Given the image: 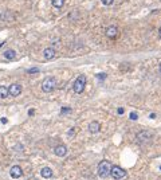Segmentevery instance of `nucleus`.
<instances>
[{
  "label": "nucleus",
  "mask_w": 161,
  "mask_h": 180,
  "mask_svg": "<svg viewBox=\"0 0 161 180\" xmlns=\"http://www.w3.org/2000/svg\"><path fill=\"white\" fill-rule=\"evenodd\" d=\"M113 165L110 164V161L107 160H102L99 164H98V176L99 177H107L110 175V171Z\"/></svg>",
  "instance_id": "1"
},
{
  "label": "nucleus",
  "mask_w": 161,
  "mask_h": 180,
  "mask_svg": "<svg viewBox=\"0 0 161 180\" xmlns=\"http://www.w3.org/2000/svg\"><path fill=\"white\" fill-rule=\"evenodd\" d=\"M57 85H58L57 78H54V77H47V78L42 82V90H43L44 93H51V92L55 90Z\"/></svg>",
  "instance_id": "2"
},
{
  "label": "nucleus",
  "mask_w": 161,
  "mask_h": 180,
  "mask_svg": "<svg viewBox=\"0 0 161 180\" xmlns=\"http://www.w3.org/2000/svg\"><path fill=\"white\" fill-rule=\"evenodd\" d=\"M85 86H86V77L83 75V74H81V75L75 79V82H74V85H73V89L77 94H81V93H83V90H85Z\"/></svg>",
  "instance_id": "3"
},
{
  "label": "nucleus",
  "mask_w": 161,
  "mask_h": 180,
  "mask_svg": "<svg viewBox=\"0 0 161 180\" xmlns=\"http://www.w3.org/2000/svg\"><path fill=\"white\" fill-rule=\"evenodd\" d=\"M110 176L113 177V179L116 180H123L126 179V172L122 169L121 167H118V165H114V167H111V171H110Z\"/></svg>",
  "instance_id": "4"
},
{
  "label": "nucleus",
  "mask_w": 161,
  "mask_h": 180,
  "mask_svg": "<svg viewBox=\"0 0 161 180\" xmlns=\"http://www.w3.org/2000/svg\"><path fill=\"white\" fill-rule=\"evenodd\" d=\"M137 140L140 142H149L152 140V133L149 130H141V132L137 133Z\"/></svg>",
  "instance_id": "5"
},
{
  "label": "nucleus",
  "mask_w": 161,
  "mask_h": 180,
  "mask_svg": "<svg viewBox=\"0 0 161 180\" xmlns=\"http://www.w3.org/2000/svg\"><path fill=\"white\" fill-rule=\"evenodd\" d=\"M43 57H44V59H47V60H51V59H54V58L57 57V50L54 47H47V48H44L43 50Z\"/></svg>",
  "instance_id": "6"
},
{
  "label": "nucleus",
  "mask_w": 161,
  "mask_h": 180,
  "mask_svg": "<svg viewBox=\"0 0 161 180\" xmlns=\"http://www.w3.org/2000/svg\"><path fill=\"white\" fill-rule=\"evenodd\" d=\"M10 176L12 177V179H19V177L23 176V169L19 165H13L10 169Z\"/></svg>",
  "instance_id": "7"
},
{
  "label": "nucleus",
  "mask_w": 161,
  "mask_h": 180,
  "mask_svg": "<svg viewBox=\"0 0 161 180\" xmlns=\"http://www.w3.org/2000/svg\"><path fill=\"white\" fill-rule=\"evenodd\" d=\"M8 92H10V95L18 97V95H20V93H22V86H20L19 83H12V85L8 88Z\"/></svg>",
  "instance_id": "8"
},
{
  "label": "nucleus",
  "mask_w": 161,
  "mask_h": 180,
  "mask_svg": "<svg viewBox=\"0 0 161 180\" xmlns=\"http://www.w3.org/2000/svg\"><path fill=\"white\" fill-rule=\"evenodd\" d=\"M105 34H106V36L109 39H114V38H117V35H118V28L116 26H109L106 28V31H105Z\"/></svg>",
  "instance_id": "9"
},
{
  "label": "nucleus",
  "mask_w": 161,
  "mask_h": 180,
  "mask_svg": "<svg viewBox=\"0 0 161 180\" xmlns=\"http://www.w3.org/2000/svg\"><path fill=\"white\" fill-rule=\"evenodd\" d=\"M54 153H55L58 157H63V156H66V153H67L66 145H57L55 148H54Z\"/></svg>",
  "instance_id": "10"
},
{
  "label": "nucleus",
  "mask_w": 161,
  "mask_h": 180,
  "mask_svg": "<svg viewBox=\"0 0 161 180\" xmlns=\"http://www.w3.org/2000/svg\"><path fill=\"white\" fill-rule=\"evenodd\" d=\"M99 130H101V124L98 122V121H91L90 125H89V132L95 134V133H98Z\"/></svg>",
  "instance_id": "11"
},
{
  "label": "nucleus",
  "mask_w": 161,
  "mask_h": 180,
  "mask_svg": "<svg viewBox=\"0 0 161 180\" xmlns=\"http://www.w3.org/2000/svg\"><path fill=\"white\" fill-rule=\"evenodd\" d=\"M40 175H42V177H44V179H51L54 174H52V169H51L50 167H44V168H42Z\"/></svg>",
  "instance_id": "12"
},
{
  "label": "nucleus",
  "mask_w": 161,
  "mask_h": 180,
  "mask_svg": "<svg viewBox=\"0 0 161 180\" xmlns=\"http://www.w3.org/2000/svg\"><path fill=\"white\" fill-rule=\"evenodd\" d=\"M3 55H4V58H6L7 60H13L16 58V51L15 50H6L3 53Z\"/></svg>",
  "instance_id": "13"
},
{
  "label": "nucleus",
  "mask_w": 161,
  "mask_h": 180,
  "mask_svg": "<svg viewBox=\"0 0 161 180\" xmlns=\"http://www.w3.org/2000/svg\"><path fill=\"white\" fill-rule=\"evenodd\" d=\"M8 95H10L8 88H6V86H0V98H7Z\"/></svg>",
  "instance_id": "14"
},
{
  "label": "nucleus",
  "mask_w": 161,
  "mask_h": 180,
  "mask_svg": "<svg viewBox=\"0 0 161 180\" xmlns=\"http://www.w3.org/2000/svg\"><path fill=\"white\" fill-rule=\"evenodd\" d=\"M52 6L59 10V8H62L65 6V0H52Z\"/></svg>",
  "instance_id": "15"
},
{
  "label": "nucleus",
  "mask_w": 161,
  "mask_h": 180,
  "mask_svg": "<svg viewBox=\"0 0 161 180\" xmlns=\"http://www.w3.org/2000/svg\"><path fill=\"white\" fill-rule=\"evenodd\" d=\"M27 73H28V74H35V73H39V69H38V67H32V69L27 70Z\"/></svg>",
  "instance_id": "16"
},
{
  "label": "nucleus",
  "mask_w": 161,
  "mask_h": 180,
  "mask_svg": "<svg viewBox=\"0 0 161 180\" xmlns=\"http://www.w3.org/2000/svg\"><path fill=\"white\" fill-rule=\"evenodd\" d=\"M130 120H134V121H136L137 120V118H138V114H137L136 113V112H132V113H130Z\"/></svg>",
  "instance_id": "17"
},
{
  "label": "nucleus",
  "mask_w": 161,
  "mask_h": 180,
  "mask_svg": "<svg viewBox=\"0 0 161 180\" xmlns=\"http://www.w3.org/2000/svg\"><path fill=\"white\" fill-rule=\"evenodd\" d=\"M101 1H102L104 6H110V4H113L114 0H101Z\"/></svg>",
  "instance_id": "18"
},
{
  "label": "nucleus",
  "mask_w": 161,
  "mask_h": 180,
  "mask_svg": "<svg viewBox=\"0 0 161 180\" xmlns=\"http://www.w3.org/2000/svg\"><path fill=\"white\" fill-rule=\"evenodd\" d=\"M67 112H71V109H70V107H62V114L67 113Z\"/></svg>",
  "instance_id": "19"
},
{
  "label": "nucleus",
  "mask_w": 161,
  "mask_h": 180,
  "mask_svg": "<svg viewBox=\"0 0 161 180\" xmlns=\"http://www.w3.org/2000/svg\"><path fill=\"white\" fill-rule=\"evenodd\" d=\"M74 133H75V130H74V129H70L67 134H69V137H73V136H74Z\"/></svg>",
  "instance_id": "20"
},
{
  "label": "nucleus",
  "mask_w": 161,
  "mask_h": 180,
  "mask_svg": "<svg viewBox=\"0 0 161 180\" xmlns=\"http://www.w3.org/2000/svg\"><path fill=\"white\" fill-rule=\"evenodd\" d=\"M97 78H99V79H105V78H106V74H97Z\"/></svg>",
  "instance_id": "21"
},
{
  "label": "nucleus",
  "mask_w": 161,
  "mask_h": 180,
  "mask_svg": "<svg viewBox=\"0 0 161 180\" xmlns=\"http://www.w3.org/2000/svg\"><path fill=\"white\" fill-rule=\"evenodd\" d=\"M123 112H125V110H123V107H118V109H117V113L118 114H123Z\"/></svg>",
  "instance_id": "22"
},
{
  "label": "nucleus",
  "mask_w": 161,
  "mask_h": 180,
  "mask_svg": "<svg viewBox=\"0 0 161 180\" xmlns=\"http://www.w3.org/2000/svg\"><path fill=\"white\" fill-rule=\"evenodd\" d=\"M34 113H35L34 109H30V110H28V114H30V116H34Z\"/></svg>",
  "instance_id": "23"
},
{
  "label": "nucleus",
  "mask_w": 161,
  "mask_h": 180,
  "mask_svg": "<svg viewBox=\"0 0 161 180\" xmlns=\"http://www.w3.org/2000/svg\"><path fill=\"white\" fill-rule=\"evenodd\" d=\"M0 121H1V124H7V122H8V120H7V118H4V117Z\"/></svg>",
  "instance_id": "24"
},
{
  "label": "nucleus",
  "mask_w": 161,
  "mask_h": 180,
  "mask_svg": "<svg viewBox=\"0 0 161 180\" xmlns=\"http://www.w3.org/2000/svg\"><path fill=\"white\" fill-rule=\"evenodd\" d=\"M149 117H150L152 120H155V118H156V114L155 113H150V116H149Z\"/></svg>",
  "instance_id": "25"
},
{
  "label": "nucleus",
  "mask_w": 161,
  "mask_h": 180,
  "mask_svg": "<svg viewBox=\"0 0 161 180\" xmlns=\"http://www.w3.org/2000/svg\"><path fill=\"white\" fill-rule=\"evenodd\" d=\"M160 38H161V27H160Z\"/></svg>",
  "instance_id": "26"
},
{
  "label": "nucleus",
  "mask_w": 161,
  "mask_h": 180,
  "mask_svg": "<svg viewBox=\"0 0 161 180\" xmlns=\"http://www.w3.org/2000/svg\"><path fill=\"white\" fill-rule=\"evenodd\" d=\"M160 73H161V63H160Z\"/></svg>",
  "instance_id": "27"
},
{
  "label": "nucleus",
  "mask_w": 161,
  "mask_h": 180,
  "mask_svg": "<svg viewBox=\"0 0 161 180\" xmlns=\"http://www.w3.org/2000/svg\"><path fill=\"white\" fill-rule=\"evenodd\" d=\"M160 169H161V165H160Z\"/></svg>",
  "instance_id": "28"
}]
</instances>
